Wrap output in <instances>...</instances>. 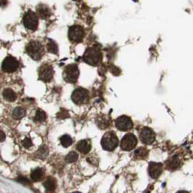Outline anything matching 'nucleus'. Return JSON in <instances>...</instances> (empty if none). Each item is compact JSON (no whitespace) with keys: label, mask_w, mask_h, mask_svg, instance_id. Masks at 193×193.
<instances>
[{"label":"nucleus","mask_w":193,"mask_h":193,"mask_svg":"<svg viewBox=\"0 0 193 193\" xmlns=\"http://www.w3.org/2000/svg\"><path fill=\"white\" fill-rule=\"evenodd\" d=\"M72 100L76 104H83L87 101L88 98V93L87 90L83 88H77L73 91L72 94Z\"/></svg>","instance_id":"10"},{"label":"nucleus","mask_w":193,"mask_h":193,"mask_svg":"<svg viewBox=\"0 0 193 193\" xmlns=\"http://www.w3.org/2000/svg\"><path fill=\"white\" fill-rule=\"evenodd\" d=\"M76 148H77L78 151H80V152L82 153L83 154H86L88 153H89L91 149V144H90L88 141L86 140L80 141L77 144Z\"/></svg>","instance_id":"16"},{"label":"nucleus","mask_w":193,"mask_h":193,"mask_svg":"<svg viewBox=\"0 0 193 193\" xmlns=\"http://www.w3.org/2000/svg\"><path fill=\"white\" fill-rule=\"evenodd\" d=\"M177 193H189L187 191H179V192H178Z\"/></svg>","instance_id":"33"},{"label":"nucleus","mask_w":193,"mask_h":193,"mask_svg":"<svg viewBox=\"0 0 193 193\" xmlns=\"http://www.w3.org/2000/svg\"><path fill=\"white\" fill-rule=\"evenodd\" d=\"M26 115V110L23 107H16L12 111V116L15 119H20Z\"/></svg>","instance_id":"22"},{"label":"nucleus","mask_w":193,"mask_h":193,"mask_svg":"<svg viewBox=\"0 0 193 193\" xmlns=\"http://www.w3.org/2000/svg\"><path fill=\"white\" fill-rule=\"evenodd\" d=\"M119 140L116 133L112 131L107 132L101 139V145L103 148L108 151H113L117 147Z\"/></svg>","instance_id":"2"},{"label":"nucleus","mask_w":193,"mask_h":193,"mask_svg":"<svg viewBox=\"0 0 193 193\" xmlns=\"http://www.w3.org/2000/svg\"><path fill=\"white\" fill-rule=\"evenodd\" d=\"M19 67V61L12 56H7L1 64V69L5 72H14Z\"/></svg>","instance_id":"9"},{"label":"nucleus","mask_w":193,"mask_h":193,"mask_svg":"<svg viewBox=\"0 0 193 193\" xmlns=\"http://www.w3.org/2000/svg\"><path fill=\"white\" fill-rule=\"evenodd\" d=\"M137 144V140L135 135L132 133H128L124 136L121 141V149L126 151H130L135 148Z\"/></svg>","instance_id":"8"},{"label":"nucleus","mask_w":193,"mask_h":193,"mask_svg":"<svg viewBox=\"0 0 193 193\" xmlns=\"http://www.w3.org/2000/svg\"><path fill=\"white\" fill-rule=\"evenodd\" d=\"M148 155V150L145 147H140L134 152V157L136 159H145Z\"/></svg>","instance_id":"18"},{"label":"nucleus","mask_w":193,"mask_h":193,"mask_svg":"<svg viewBox=\"0 0 193 193\" xmlns=\"http://www.w3.org/2000/svg\"><path fill=\"white\" fill-rule=\"evenodd\" d=\"M28 54L34 60H39L44 54V46L38 41H31L26 46Z\"/></svg>","instance_id":"1"},{"label":"nucleus","mask_w":193,"mask_h":193,"mask_svg":"<svg viewBox=\"0 0 193 193\" xmlns=\"http://www.w3.org/2000/svg\"><path fill=\"white\" fill-rule=\"evenodd\" d=\"M43 175H44V171L41 169L40 168H38V169H34V170L32 171L31 174V179H33L35 182H38V181L41 180V178L43 177Z\"/></svg>","instance_id":"21"},{"label":"nucleus","mask_w":193,"mask_h":193,"mask_svg":"<svg viewBox=\"0 0 193 193\" xmlns=\"http://www.w3.org/2000/svg\"><path fill=\"white\" fill-rule=\"evenodd\" d=\"M36 11H37L39 18H41V19H46L51 15V10L49 7L45 4H40L38 6L36 7Z\"/></svg>","instance_id":"15"},{"label":"nucleus","mask_w":193,"mask_h":193,"mask_svg":"<svg viewBox=\"0 0 193 193\" xmlns=\"http://www.w3.org/2000/svg\"><path fill=\"white\" fill-rule=\"evenodd\" d=\"M60 142L63 147L67 148L72 145V139L68 135H62L60 137Z\"/></svg>","instance_id":"23"},{"label":"nucleus","mask_w":193,"mask_h":193,"mask_svg":"<svg viewBox=\"0 0 193 193\" xmlns=\"http://www.w3.org/2000/svg\"><path fill=\"white\" fill-rule=\"evenodd\" d=\"M97 124L101 129H105L110 125V121L106 117H101L99 119V121H97Z\"/></svg>","instance_id":"25"},{"label":"nucleus","mask_w":193,"mask_h":193,"mask_svg":"<svg viewBox=\"0 0 193 193\" xmlns=\"http://www.w3.org/2000/svg\"><path fill=\"white\" fill-rule=\"evenodd\" d=\"M8 3V0H0V7H4Z\"/></svg>","instance_id":"32"},{"label":"nucleus","mask_w":193,"mask_h":193,"mask_svg":"<svg viewBox=\"0 0 193 193\" xmlns=\"http://www.w3.org/2000/svg\"><path fill=\"white\" fill-rule=\"evenodd\" d=\"M23 23L27 29L31 31H36L39 25V19L34 12L28 10L23 17Z\"/></svg>","instance_id":"5"},{"label":"nucleus","mask_w":193,"mask_h":193,"mask_svg":"<svg viewBox=\"0 0 193 193\" xmlns=\"http://www.w3.org/2000/svg\"><path fill=\"white\" fill-rule=\"evenodd\" d=\"M44 186L48 192H54L56 187L55 179L51 177H48L44 182Z\"/></svg>","instance_id":"17"},{"label":"nucleus","mask_w":193,"mask_h":193,"mask_svg":"<svg viewBox=\"0 0 193 193\" xmlns=\"http://www.w3.org/2000/svg\"><path fill=\"white\" fill-rule=\"evenodd\" d=\"M18 182L21 183V184H24V185H29L30 184V181L28 180L26 177H23V176H20V177H19L18 178Z\"/></svg>","instance_id":"29"},{"label":"nucleus","mask_w":193,"mask_h":193,"mask_svg":"<svg viewBox=\"0 0 193 193\" xmlns=\"http://www.w3.org/2000/svg\"><path fill=\"white\" fill-rule=\"evenodd\" d=\"M166 166L169 170L174 171L177 169L180 166V160L177 156H174L166 161Z\"/></svg>","instance_id":"14"},{"label":"nucleus","mask_w":193,"mask_h":193,"mask_svg":"<svg viewBox=\"0 0 193 193\" xmlns=\"http://www.w3.org/2000/svg\"><path fill=\"white\" fill-rule=\"evenodd\" d=\"M80 71L78 67L75 64H69L64 68L63 72V78L67 83H75L79 77Z\"/></svg>","instance_id":"4"},{"label":"nucleus","mask_w":193,"mask_h":193,"mask_svg":"<svg viewBox=\"0 0 193 193\" xmlns=\"http://www.w3.org/2000/svg\"><path fill=\"white\" fill-rule=\"evenodd\" d=\"M46 49H47V51H49V53H51V54H57L58 51H59L57 44H56L53 40H49V41H48L47 44H46Z\"/></svg>","instance_id":"20"},{"label":"nucleus","mask_w":193,"mask_h":193,"mask_svg":"<svg viewBox=\"0 0 193 193\" xmlns=\"http://www.w3.org/2000/svg\"><path fill=\"white\" fill-rule=\"evenodd\" d=\"M57 116L59 119H67V118H68L69 116L68 112L65 110H61L58 113Z\"/></svg>","instance_id":"30"},{"label":"nucleus","mask_w":193,"mask_h":193,"mask_svg":"<svg viewBox=\"0 0 193 193\" xmlns=\"http://www.w3.org/2000/svg\"><path fill=\"white\" fill-rule=\"evenodd\" d=\"M23 146H24L25 148H28L31 147V146L33 145L32 140H31V138L26 137L24 139V140H23Z\"/></svg>","instance_id":"28"},{"label":"nucleus","mask_w":193,"mask_h":193,"mask_svg":"<svg viewBox=\"0 0 193 193\" xmlns=\"http://www.w3.org/2000/svg\"><path fill=\"white\" fill-rule=\"evenodd\" d=\"M54 76V69L52 65L48 63H44L40 67L39 69V80L43 82H50Z\"/></svg>","instance_id":"6"},{"label":"nucleus","mask_w":193,"mask_h":193,"mask_svg":"<svg viewBox=\"0 0 193 193\" xmlns=\"http://www.w3.org/2000/svg\"><path fill=\"white\" fill-rule=\"evenodd\" d=\"M46 114L44 111L42 110H38L36 113V116H35V119L36 121H39V122H43L46 120Z\"/></svg>","instance_id":"26"},{"label":"nucleus","mask_w":193,"mask_h":193,"mask_svg":"<svg viewBox=\"0 0 193 193\" xmlns=\"http://www.w3.org/2000/svg\"><path fill=\"white\" fill-rule=\"evenodd\" d=\"M116 127L121 131H127L133 127L132 121L127 116H121L116 119Z\"/></svg>","instance_id":"11"},{"label":"nucleus","mask_w":193,"mask_h":193,"mask_svg":"<svg viewBox=\"0 0 193 193\" xmlns=\"http://www.w3.org/2000/svg\"><path fill=\"white\" fill-rule=\"evenodd\" d=\"M78 159V154L75 151L69 153L65 157V161L67 163H73L75 162Z\"/></svg>","instance_id":"24"},{"label":"nucleus","mask_w":193,"mask_h":193,"mask_svg":"<svg viewBox=\"0 0 193 193\" xmlns=\"http://www.w3.org/2000/svg\"><path fill=\"white\" fill-rule=\"evenodd\" d=\"M84 35V30L80 26H73L69 28L68 37L73 43H79L82 41Z\"/></svg>","instance_id":"7"},{"label":"nucleus","mask_w":193,"mask_h":193,"mask_svg":"<svg viewBox=\"0 0 193 193\" xmlns=\"http://www.w3.org/2000/svg\"><path fill=\"white\" fill-rule=\"evenodd\" d=\"M48 149L47 148L45 147H41V148H40L39 151H37V156L39 159H46V156H47L48 155Z\"/></svg>","instance_id":"27"},{"label":"nucleus","mask_w":193,"mask_h":193,"mask_svg":"<svg viewBox=\"0 0 193 193\" xmlns=\"http://www.w3.org/2000/svg\"><path fill=\"white\" fill-rule=\"evenodd\" d=\"M102 54L101 51L96 48H88L83 55V60L87 64L96 66L99 64L101 61Z\"/></svg>","instance_id":"3"},{"label":"nucleus","mask_w":193,"mask_h":193,"mask_svg":"<svg viewBox=\"0 0 193 193\" xmlns=\"http://www.w3.org/2000/svg\"><path fill=\"white\" fill-rule=\"evenodd\" d=\"M6 139V135L3 131L0 129V142H4Z\"/></svg>","instance_id":"31"},{"label":"nucleus","mask_w":193,"mask_h":193,"mask_svg":"<svg viewBox=\"0 0 193 193\" xmlns=\"http://www.w3.org/2000/svg\"><path fill=\"white\" fill-rule=\"evenodd\" d=\"M3 97L6 101H10V102H13L17 99V95L12 89L6 88L3 91Z\"/></svg>","instance_id":"19"},{"label":"nucleus","mask_w":193,"mask_h":193,"mask_svg":"<svg viewBox=\"0 0 193 193\" xmlns=\"http://www.w3.org/2000/svg\"><path fill=\"white\" fill-rule=\"evenodd\" d=\"M156 135L154 131L148 127H144L140 134V139L144 144L150 145L154 142Z\"/></svg>","instance_id":"12"},{"label":"nucleus","mask_w":193,"mask_h":193,"mask_svg":"<svg viewBox=\"0 0 193 193\" xmlns=\"http://www.w3.org/2000/svg\"><path fill=\"white\" fill-rule=\"evenodd\" d=\"M72 193H81V192H72Z\"/></svg>","instance_id":"34"},{"label":"nucleus","mask_w":193,"mask_h":193,"mask_svg":"<svg viewBox=\"0 0 193 193\" xmlns=\"http://www.w3.org/2000/svg\"><path fill=\"white\" fill-rule=\"evenodd\" d=\"M163 166L161 163L151 162L148 166V174L153 179H157L161 175L163 171Z\"/></svg>","instance_id":"13"}]
</instances>
